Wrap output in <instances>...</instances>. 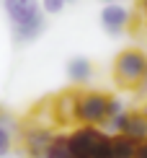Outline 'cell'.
Wrapping results in <instances>:
<instances>
[{
    "label": "cell",
    "mask_w": 147,
    "mask_h": 158,
    "mask_svg": "<svg viewBox=\"0 0 147 158\" xmlns=\"http://www.w3.org/2000/svg\"><path fill=\"white\" fill-rule=\"evenodd\" d=\"M3 8L13 23L16 42H34L44 31V10L39 0H3Z\"/></svg>",
    "instance_id": "obj_1"
},
{
    "label": "cell",
    "mask_w": 147,
    "mask_h": 158,
    "mask_svg": "<svg viewBox=\"0 0 147 158\" xmlns=\"http://www.w3.org/2000/svg\"><path fill=\"white\" fill-rule=\"evenodd\" d=\"M67 145L72 158H109V137L101 130H93V124L67 135Z\"/></svg>",
    "instance_id": "obj_2"
},
{
    "label": "cell",
    "mask_w": 147,
    "mask_h": 158,
    "mask_svg": "<svg viewBox=\"0 0 147 158\" xmlns=\"http://www.w3.org/2000/svg\"><path fill=\"white\" fill-rule=\"evenodd\" d=\"M113 75L119 85L134 88L147 78V55L139 49H124L113 62Z\"/></svg>",
    "instance_id": "obj_3"
},
{
    "label": "cell",
    "mask_w": 147,
    "mask_h": 158,
    "mask_svg": "<svg viewBox=\"0 0 147 158\" xmlns=\"http://www.w3.org/2000/svg\"><path fill=\"white\" fill-rule=\"evenodd\" d=\"M109 101L103 94H83L77 96V109L75 117L85 124H98L103 119H109Z\"/></svg>",
    "instance_id": "obj_4"
},
{
    "label": "cell",
    "mask_w": 147,
    "mask_h": 158,
    "mask_svg": "<svg viewBox=\"0 0 147 158\" xmlns=\"http://www.w3.org/2000/svg\"><path fill=\"white\" fill-rule=\"evenodd\" d=\"M113 124L121 130V135L132 137V140H147V114L142 111H132V114H119L113 117Z\"/></svg>",
    "instance_id": "obj_5"
},
{
    "label": "cell",
    "mask_w": 147,
    "mask_h": 158,
    "mask_svg": "<svg viewBox=\"0 0 147 158\" xmlns=\"http://www.w3.org/2000/svg\"><path fill=\"white\" fill-rule=\"evenodd\" d=\"M129 10L119 3H106V8L101 10V26L106 34H121L129 23Z\"/></svg>",
    "instance_id": "obj_6"
},
{
    "label": "cell",
    "mask_w": 147,
    "mask_h": 158,
    "mask_svg": "<svg viewBox=\"0 0 147 158\" xmlns=\"http://www.w3.org/2000/svg\"><path fill=\"white\" fill-rule=\"evenodd\" d=\"M75 109H77V94H72V91L57 96L54 104H52V114L59 124H72V119H77Z\"/></svg>",
    "instance_id": "obj_7"
},
{
    "label": "cell",
    "mask_w": 147,
    "mask_h": 158,
    "mask_svg": "<svg viewBox=\"0 0 147 158\" xmlns=\"http://www.w3.org/2000/svg\"><path fill=\"white\" fill-rule=\"evenodd\" d=\"M52 135L46 130L36 127V130H29L26 132V150H29V158H44V150L49 145Z\"/></svg>",
    "instance_id": "obj_8"
},
{
    "label": "cell",
    "mask_w": 147,
    "mask_h": 158,
    "mask_svg": "<svg viewBox=\"0 0 147 158\" xmlns=\"http://www.w3.org/2000/svg\"><path fill=\"white\" fill-rule=\"evenodd\" d=\"M137 153V140L126 135L109 137V158H134Z\"/></svg>",
    "instance_id": "obj_9"
},
{
    "label": "cell",
    "mask_w": 147,
    "mask_h": 158,
    "mask_svg": "<svg viewBox=\"0 0 147 158\" xmlns=\"http://www.w3.org/2000/svg\"><path fill=\"white\" fill-rule=\"evenodd\" d=\"M90 73H93V68H90V62L85 60V57H75V60H70V65H67V75L75 83H85L90 78Z\"/></svg>",
    "instance_id": "obj_10"
},
{
    "label": "cell",
    "mask_w": 147,
    "mask_h": 158,
    "mask_svg": "<svg viewBox=\"0 0 147 158\" xmlns=\"http://www.w3.org/2000/svg\"><path fill=\"white\" fill-rule=\"evenodd\" d=\"M44 158H72L70 145H67V135L52 137L49 145H46V150H44Z\"/></svg>",
    "instance_id": "obj_11"
},
{
    "label": "cell",
    "mask_w": 147,
    "mask_h": 158,
    "mask_svg": "<svg viewBox=\"0 0 147 158\" xmlns=\"http://www.w3.org/2000/svg\"><path fill=\"white\" fill-rule=\"evenodd\" d=\"M65 5H67L65 0H42V10H44V13H52V16H54V13H59Z\"/></svg>",
    "instance_id": "obj_12"
},
{
    "label": "cell",
    "mask_w": 147,
    "mask_h": 158,
    "mask_svg": "<svg viewBox=\"0 0 147 158\" xmlns=\"http://www.w3.org/2000/svg\"><path fill=\"white\" fill-rule=\"evenodd\" d=\"M8 150H10V132L0 124V158L8 156Z\"/></svg>",
    "instance_id": "obj_13"
},
{
    "label": "cell",
    "mask_w": 147,
    "mask_h": 158,
    "mask_svg": "<svg viewBox=\"0 0 147 158\" xmlns=\"http://www.w3.org/2000/svg\"><path fill=\"white\" fill-rule=\"evenodd\" d=\"M134 158H147V140H139L137 143V153Z\"/></svg>",
    "instance_id": "obj_14"
},
{
    "label": "cell",
    "mask_w": 147,
    "mask_h": 158,
    "mask_svg": "<svg viewBox=\"0 0 147 158\" xmlns=\"http://www.w3.org/2000/svg\"><path fill=\"white\" fill-rule=\"evenodd\" d=\"M106 3H119V0H106Z\"/></svg>",
    "instance_id": "obj_15"
},
{
    "label": "cell",
    "mask_w": 147,
    "mask_h": 158,
    "mask_svg": "<svg viewBox=\"0 0 147 158\" xmlns=\"http://www.w3.org/2000/svg\"><path fill=\"white\" fill-rule=\"evenodd\" d=\"M65 3H75V0H65Z\"/></svg>",
    "instance_id": "obj_16"
},
{
    "label": "cell",
    "mask_w": 147,
    "mask_h": 158,
    "mask_svg": "<svg viewBox=\"0 0 147 158\" xmlns=\"http://www.w3.org/2000/svg\"><path fill=\"white\" fill-rule=\"evenodd\" d=\"M142 3H145V8H147V0H142Z\"/></svg>",
    "instance_id": "obj_17"
}]
</instances>
